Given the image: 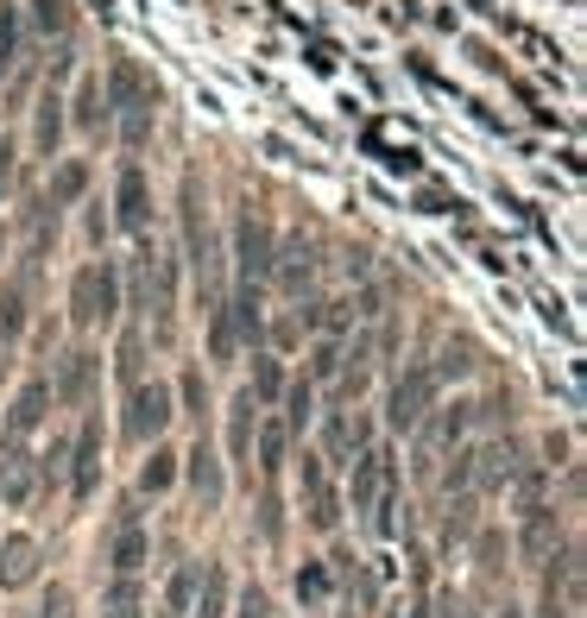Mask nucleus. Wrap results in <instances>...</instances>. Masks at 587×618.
<instances>
[{
  "mask_svg": "<svg viewBox=\"0 0 587 618\" xmlns=\"http://www.w3.org/2000/svg\"><path fill=\"white\" fill-rule=\"evenodd\" d=\"M0 499H7V505L32 499V461H26L20 448H7V455H0Z\"/></svg>",
  "mask_w": 587,
  "mask_h": 618,
  "instance_id": "obj_14",
  "label": "nucleus"
},
{
  "mask_svg": "<svg viewBox=\"0 0 587 618\" xmlns=\"http://www.w3.org/2000/svg\"><path fill=\"white\" fill-rule=\"evenodd\" d=\"M253 391H240V398H235V423H228V442H235V455H240V461H247V448H253Z\"/></svg>",
  "mask_w": 587,
  "mask_h": 618,
  "instance_id": "obj_20",
  "label": "nucleus"
},
{
  "mask_svg": "<svg viewBox=\"0 0 587 618\" xmlns=\"http://www.w3.org/2000/svg\"><path fill=\"white\" fill-rule=\"evenodd\" d=\"M108 228H127V233L152 228V183H146L139 165H120V177H115V221H108Z\"/></svg>",
  "mask_w": 587,
  "mask_h": 618,
  "instance_id": "obj_5",
  "label": "nucleus"
},
{
  "mask_svg": "<svg viewBox=\"0 0 587 618\" xmlns=\"http://www.w3.org/2000/svg\"><path fill=\"white\" fill-rule=\"evenodd\" d=\"M44 405H51V379H32V386L13 398V410H7V429H13V436H32V429L44 423Z\"/></svg>",
  "mask_w": 587,
  "mask_h": 618,
  "instance_id": "obj_10",
  "label": "nucleus"
},
{
  "mask_svg": "<svg viewBox=\"0 0 587 618\" xmlns=\"http://www.w3.org/2000/svg\"><path fill=\"white\" fill-rule=\"evenodd\" d=\"M0 252H7V233H0Z\"/></svg>",
  "mask_w": 587,
  "mask_h": 618,
  "instance_id": "obj_33",
  "label": "nucleus"
},
{
  "mask_svg": "<svg viewBox=\"0 0 587 618\" xmlns=\"http://www.w3.org/2000/svg\"><path fill=\"white\" fill-rule=\"evenodd\" d=\"M221 599H228V580H221V568H209L202 575V612L196 618H221Z\"/></svg>",
  "mask_w": 587,
  "mask_h": 618,
  "instance_id": "obj_24",
  "label": "nucleus"
},
{
  "mask_svg": "<svg viewBox=\"0 0 587 618\" xmlns=\"http://www.w3.org/2000/svg\"><path fill=\"white\" fill-rule=\"evenodd\" d=\"M165 423H171V386H165V379H152V386H133L127 436H133V442H152V436H165Z\"/></svg>",
  "mask_w": 587,
  "mask_h": 618,
  "instance_id": "obj_6",
  "label": "nucleus"
},
{
  "mask_svg": "<svg viewBox=\"0 0 587 618\" xmlns=\"http://www.w3.org/2000/svg\"><path fill=\"white\" fill-rule=\"evenodd\" d=\"M20 7H13V0H0V70H13V63H20Z\"/></svg>",
  "mask_w": 587,
  "mask_h": 618,
  "instance_id": "obj_18",
  "label": "nucleus"
},
{
  "mask_svg": "<svg viewBox=\"0 0 587 618\" xmlns=\"http://www.w3.org/2000/svg\"><path fill=\"white\" fill-rule=\"evenodd\" d=\"M171 480H177L171 455H152V461H146V480H139V486H146V492H165V486H171Z\"/></svg>",
  "mask_w": 587,
  "mask_h": 618,
  "instance_id": "obj_26",
  "label": "nucleus"
},
{
  "mask_svg": "<svg viewBox=\"0 0 587 618\" xmlns=\"http://www.w3.org/2000/svg\"><path fill=\"white\" fill-rule=\"evenodd\" d=\"M146 530H120V542H115V575H139L146 568Z\"/></svg>",
  "mask_w": 587,
  "mask_h": 618,
  "instance_id": "obj_21",
  "label": "nucleus"
},
{
  "mask_svg": "<svg viewBox=\"0 0 587 618\" xmlns=\"http://www.w3.org/2000/svg\"><path fill=\"white\" fill-rule=\"evenodd\" d=\"M310 405H316V391L310 386H291V429L310 423Z\"/></svg>",
  "mask_w": 587,
  "mask_h": 618,
  "instance_id": "obj_28",
  "label": "nucleus"
},
{
  "mask_svg": "<svg viewBox=\"0 0 587 618\" xmlns=\"http://www.w3.org/2000/svg\"><path fill=\"white\" fill-rule=\"evenodd\" d=\"M190 486H196V499L216 511L221 505V467H216V448H209V436H196L190 448Z\"/></svg>",
  "mask_w": 587,
  "mask_h": 618,
  "instance_id": "obj_9",
  "label": "nucleus"
},
{
  "mask_svg": "<svg viewBox=\"0 0 587 618\" xmlns=\"http://www.w3.org/2000/svg\"><path fill=\"white\" fill-rule=\"evenodd\" d=\"M304 492H310V524H316V530H335L341 505H335V492H329V480H322L316 455H304Z\"/></svg>",
  "mask_w": 587,
  "mask_h": 618,
  "instance_id": "obj_11",
  "label": "nucleus"
},
{
  "mask_svg": "<svg viewBox=\"0 0 587 618\" xmlns=\"http://www.w3.org/2000/svg\"><path fill=\"white\" fill-rule=\"evenodd\" d=\"M266 612H272V606H266V594H259V587L240 599V618H266Z\"/></svg>",
  "mask_w": 587,
  "mask_h": 618,
  "instance_id": "obj_30",
  "label": "nucleus"
},
{
  "mask_svg": "<svg viewBox=\"0 0 587 618\" xmlns=\"http://www.w3.org/2000/svg\"><path fill=\"white\" fill-rule=\"evenodd\" d=\"M63 612H70V594H51V599H44V618H63Z\"/></svg>",
  "mask_w": 587,
  "mask_h": 618,
  "instance_id": "obj_32",
  "label": "nucleus"
},
{
  "mask_svg": "<svg viewBox=\"0 0 587 618\" xmlns=\"http://www.w3.org/2000/svg\"><path fill=\"white\" fill-rule=\"evenodd\" d=\"M272 221H266V215H240L235 221V266H240V278H247V285H266V278H272Z\"/></svg>",
  "mask_w": 587,
  "mask_h": 618,
  "instance_id": "obj_3",
  "label": "nucleus"
},
{
  "mask_svg": "<svg viewBox=\"0 0 587 618\" xmlns=\"http://www.w3.org/2000/svg\"><path fill=\"white\" fill-rule=\"evenodd\" d=\"M120 266L115 259H89V266L70 278V322L77 329H108L120 316Z\"/></svg>",
  "mask_w": 587,
  "mask_h": 618,
  "instance_id": "obj_2",
  "label": "nucleus"
},
{
  "mask_svg": "<svg viewBox=\"0 0 587 618\" xmlns=\"http://www.w3.org/2000/svg\"><path fill=\"white\" fill-rule=\"evenodd\" d=\"M70 108H77L70 120H77L82 133H101V127H108V96H101V77H82V89H77Z\"/></svg>",
  "mask_w": 587,
  "mask_h": 618,
  "instance_id": "obj_15",
  "label": "nucleus"
},
{
  "mask_svg": "<svg viewBox=\"0 0 587 618\" xmlns=\"http://www.w3.org/2000/svg\"><path fill=\"white\" fill-rule=\"evenodd\" d=\"M96 372H101L96 353H70V360H63V379H58V398H63V405H82L89 386H96Z\"/></svg>",
  "mask_w": 587,
  "mask_h": 618,
  "instance_id": "obj_13",
  "label": "nucleus"
},
{
  "mask_svg": "<svg viewBox=\"0 0 587 618\" xmlns=\"http://www.w3.org/2000/svg\"><path fill=\"white\" fill-rule=\"evenodd\" d=\"M7 183H13V146L0 139V190H7Z\"/></svg>",
  "mask_w": 587,
  "mask_h": 618,
  "instance_id": "obj_31",
  "label": "nucleus"
},
{
  "mask_svg": "<svg viewBox=\"0 0 587 618\" xmlns=\"http://www.w3.org/2000/svg\"><path fill=\"white\" fill-rule=\"evenodd\" d=\"M96 467H101V423H82V436H77V499L96 492Z\"/></svg>",
  "mask_w": 587,
  "mask_h": 618,
  "instance_id": "obj_16",
  "label": "nucleus"
},
{
  "mask_svg": "<svg viewBox=\"0 0 587 618\" xmlns=\"http://www.w3.org/2000/svg\"><path fill=\"white\" fill-rule=\"evenodd\" d=\"M39 575V542L32 537H7L0 542V587H26Z\"/></svg>",
  "mask_w": 587,
  "mask_h": 618,
  "instance_id": "obj_8",
  "label": "nucleus"
},
{
  "mask_svg": "<svg viewBox=\"0 0 587 618\" xmlns=\"http://www.w3.org/2000/svg\"><path fill=\"white\" fill-rule=\"evenodd\" d=\"M108 618H139V580L120 575L115 594H108Z\"/></svg>",
  "mask_w": 587,
  "mask_h": 618,
  "instance_id": "obj_22",
  "label": "nucleus"
},
{
  "mask_svg": "<svg viewBox=\"0 0 587 618\" xmlns=\"http://www.w3.org/2000/svg\"><path fill=\"white\" fill-rule=\"evenodd\" d=\"M379 486H386V455L367 448L360 467H354V511H372V505H379Z\"/></svg>",
  "mask_w": 587,
  "mask_h": 618,
  "instance_id": "obj_12",
  "label": "nucleus"
},
{
  "mask_svg": "<svg viewBox=\"0 0 587 618\" xmlns=\"http://www.w3.org/2000/svg\"><path fill=\"white\" fill-rule=\"evenodd\" d=\"M196 575H202V561H190V568H177V580H171V612H183V606H190V587H196Z\"/></svg>",
  "mask_w": 587,
  "mask_h": 618,
  "instance_id": "obj_27",
  "label": "nucleus"
},
{
  "mask_svg": "<svg viewBox=\"0 0 587 618\" xmlns=\"http://www.w3.org/2000/svg\"><path fill=\"white\" fill-rule=\"evenodd\" d=\"M436 367H411L398 386H391V398H386V417H391V429H417L424 417H430V405H436Z\"/></svg>",
  "mask_w": 587,
  "mask_h": 618,
  "instance_id": "obj_4",
  "label": "nucleus"
},
{
  "mask_svg": "<svg viewBox=\"0 0 587 618\" xmlns=\"http://www.w3.org/2000/svg\"><path fill=\"white\" fill-rule=\"evenodd\" d=\"M247 391H253V405H272L278 391H285V372H278L272 353H253V386Z\"/></svg>",
  "mask_w": 587,
  "mask_h": 618,
  "instance_id": "obj_19",
  "label": "nucleus"
},
{
  "mask_svg": "<svg viewBox=\"0 0 587 618\" xmlns=\"http://www.w3.org/2000/svg\"><path fill=\"white\" fill-rule=\"evenodd\" d=\"M278 461H285V429H278V423H266V436H259V467L272 474Z\"/></svg>",
  "mask_w": 587,
  "mask_h": 618,
  "instance_id": "obj_25",
  "label": "nucleus"
},
{
  "mask_svg": "<svg viewBox=\"0 0 587 618\" xmlns=\"http://www.w3.org/2000/svg\"><path fill=\"white\" fill-rule=\"evenodd\" d=\"M101 96H108V120H115L120 146H146L158 127V89L139 77L133 63H108V82H101Z\"/></svg>",
  "mask_w": 587,
  "mask_h": 618,
  "instance_id": "obj_1",
  "label": "nucleus"
},
{
  "mask_svg": "<svg viewBox=\"0 0 587 618\" xmlns=\"http://www.w3.org/2000/svg\"><path fill=\"white\" fill-rule=\"evenodd\" d=\"M32 26H39V32H70V13H63V0H32Z\"/></svg>",
  "mask_w": 587,
  "mask_h": 618,
  "instance_id": "obj_23",
  "label": "nucleus"
},
{
  "mask_svg": "<svg viewBox=\"0 0 587 618\" xmlns=\"http://www.w3.org/2000/svg\"><path fill=\"white\" fill-rule=\"evenodd\" d=\"M82 190H89V165H82V158H63L58 171H51V209L82 202Z\"/></svg>",
  "mask_w": 587,
  "mask_h": 618,
  "instance_id": "obj_17",
  "label": "nucleus"
},
{
  "mask_svg": "<svg viewBox=\"0 0 587 618\" xmlns=\"http://www.w3.org/2000/svg\"><path fill=\"white\" fill-rule=\"evenodd\" d=\"M310 367H316V379H329V372L341 367V353H335V341H322V348H316V360H310Z\"/></svg>",
  "mask_w": 587,
  "mask_h": 618,
  "instance_id": "obj_29",
  "label": "nucleus"
},
{
  "mask_svg": "<svg viewBox=\"0 0 587 618\" xmlns=\"http://www.w3.org/2000/svg\"><path fill=\"white\" fill-rule=\"evenodd\" d=\"M63 127H70V114H63V96H58V89H44V96H39V114H32V146H39V158H58Z\"/></svg>",
  "mask_w": 587,
  "mask_h": 618,
  "instance_id": "obj_7",
  "label": "nucleus"
}]
</instances>
